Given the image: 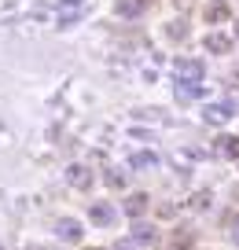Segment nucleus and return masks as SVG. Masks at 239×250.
Here are the masks:
<instances>
[{"label":"nucleus","instance_id":"2eb2a0df","mask_svg":"<svg viewBox=\"0 0 239 250\" xmlns=\"http://www.w3.org/2000/svg\"><path fill=\"white\" fill-rule=\"evenodd\" d=\"M114 250H132V239H125V243H114Z\"/></svg>","mask_w":239,"mask_h":250},{"label":"nucleus","instance_id":"f8f14e48","mask_svg":"<svg viewBox=\"0 0 239 250\" xmlns=\"http://www.w3.org/2000/svg\"><path fill=\"white\" fill-rule=\"evenodd\" d=\"M199 92H202L199 85H177V100H195Z\"/></svg>","mask_w":239,"mask_h":250},{"label":"nucleus","instance_id":"1a4fd4ad","mask_svg":"<svg viewBox=\"0 0 239 250\" xmlns=\"http://www.w3.org/2000/svg\"><path fill=\"white\" fill-rule=\"evenodd\" d=\"M132 243H154V228L147 225V221H132Z\"/></svg>","mask_w":239,"mask_h":250},{"label":"nucleus","instance_id":"6e6552de","mask_svg":"<svg viewBox=\"0 0 239 250\" xmlns=\"http://www.w3.org/2000/svg\"><path fill=\"white\" fill-rule=\"evenodd\" d=\"M217 155H224V158H236L239 162V136H217Z\"/></svg>","mask_w":239,"mask_h":250},{"label":"nucleus","instance_id":"9b49d317","mask_svg":"<svg viewBox=\"0 0 239 250\" xmlns=\"http://www.w3.org/2000/svg\"><path fill=\"white\" fill-rule=\"evenodd\" d=\"M158 162V155L154 151H140V155H132V169H147V166Z\"/></svg>","mask_w":239,"mask_h":250},{"label":"nucleus","instance_id":"4468645a","mask_svg":"<svg viewBox=\"0 0 239 250\" xmlns=\"http://www.w3.org/2000/svg\"><path fill=\"white\" fill-rule=\"evenodd\" d=\"M140 210H144V195H136V199L129 203V213H140Z\"/></svg>","mask_w":239,"mask_h":250},{"label":"nucleus","instance_id":"20e7f679","mask_svg":"<svg viewBox=\"0 0 239 250\" xmlns=\"http://www.w3.org/2000/svg\"><path fill=\"white\" fill-rule=\"evenodd\" d=\"M88 217H92V225L107 228V225H114L118 210H114V206H110V203H92V210H88Z\"/></svg>","mask_w":239,"mask_h":250},{"label":"nucleus","instance_id":"dca6fc26","mask_svg":"<svg viewBox=\"0 0 239 250\" xmlns=\"http://www.w3.org/2000/svg\"><path fill=\"white\" fill-rule=\"evenodd\" d=\"M228 81H232V85H239V70H232V78H228Z\"/></svg>","mask_w":239,"mask_h":250},{"label":"nucleus","instance_id":"0eeeda50","mask_svg":"<svg viewBox=\"0 0 239 250\" xmlns=\"http://www.w3.org/2000/svg\"><path fill=\"white\" fill-rule=\"evenodd\" d=\"M55 232H59L66 243H77V239H81V225H77V221H70V217L55 221Z\"/></svg>","mask_w":239,"mask_h":250},{"label":"nucleus","instance_id":"6ab92c4d","mask_svg":"<svg viewBox=\"0 0 239 250\" xmlns=\"http://www.w3.org/2000/svg\"><path fill=\"white\" fill-rule=\"evenodd\" d=\"M88 250H96V247H88Z\"/></svg>","mask_w":239,"mask_h":250},{"label":"nucleus","instance_id":"9d476101","mask_svg":"<svg viewBox=\"0 0 239 250\" xmlns=\"http://www.w3.org/2000/svg\"><path fill=\"white\" fill-rule=\"evenodd\" d=\"M202 15H206V22H224V19H228V4H224V0H214V4H206Z\"/></svg>","mask_w":239,"mask_h":250},{"label":"nucleus","instance_id":"39448f33","mask_svg":"<svg viewBox=\"0 0 239 250\" xmlns=\"http://www.w3.org/2000/svg\"><path fill=\"white\" fill-rule=\"evenodd\" d=\"M114 8H118V15H122V19H140L147 11V0H118Z\"/></svg>","mask_w":239,"mask_h":250},{"label":"nucleus","instance_id":"f03ea898","mask_svg":"<svg viewBox=\"0 0 239 250\" xmlns=\"http://www.w3.org/2000/svg\"><path fill=\"white\" fill-rule=\"evenodd\" d=\"M239 110V100H224V103H210L206 110H202V118H206L210 125H224L228 118H236Z\"/></svg>","mask_w":239,"mask_h":250},{"label":"nucleus","instance_id":"a211bd4d","mask_svg":"<svg viewBox=\"0 0 239 250\" xmlns=\"http://www.w3.org/2000/svg\"><path fill=\"white\" fill-rule=\"evenodd\" d=\"M236 37H239V22H236Z\"/></svg>","mask_w":239,"mask_h":250},{"label":"nucleus","instance_id":"ddd939ff","mask_svg":"<svg viewBox=\"0 0 239 250\" xmlns=\"http://www.w3.org/2000/svg\"><path fill=\"white\" fill-rule=\"evenodd\" d=\"M107 180H110L114 188H125V173H122V169H107Z\"/></svg>","mask_w":239,"mask_h":250},{"label":"nucleus","instance_id":"f257e3e1","mask_svg":"<svg viewBox=\"0 0 239 250\" xmlns=\"http://www.w3.org/2000/svg\"><path fill=\"white\" fill-rule=\"evenodd\" d=\"M173 70H177V85H199L202 81V62L199 59H177Z\"/></svg>","mask_w":239,"mask_h":250},{"label":"nucleus","instance_id":"423d86ee","mask_svg":"<svg viewBox=\"0 0 239 250\" xmlns=\"http://www.w3.org/2000/svg\"><path fill=\"white\" fill-rule=\"evenodd\" d=\"M202 44H206V52H214V55H228L232 52V41L224 37V33H206Z\"/></svg>","mask_w":239,"mask_h":250},{"label":"nucleus","instance_id":"f3484780","mask_svg":"<svg viewBox=\"0 0 239 250\" xmlns=\"http://www.w3.org/2000/svg\"><path fill=\"white\" fill-rule=\"evenodd\" d=\"M30 250H52V247H30Z\"/></svg>","mask_w":239,"mask_h":250},{"label":"nucleus","instance_id":"7ed1b4c3","mask_svg":"<svg viewBox=\"0 0 239 250\" xmlns=\"http://www.w3.org/2000/svg\"><path fill=\"white\" fill-rule=\"evenodd\" d=\"M66 184L77 188V191H88V188H92V169H88V166H81V162L66 166Z\"/></svg>","mask_w":239,"mask_h":250}]
</instances>
